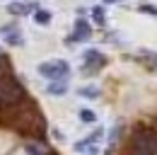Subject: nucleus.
Masks as SVG:
<instances>
[{
	"label": "nucleus",
	"instance_id": "obj_1",
	"mask_svg": "<svg viewBox=\"0 0 157 155\" xmlns=\"http://www.w3.org/2000/svg\"><path fill=\"white\" fill-rule=\"evenodd\" d=\"M24 102V90L22 85L10 75L7 70L0 73V109H12Z\"/></svg>",
	"mask_w": 157,
	"mask_h": 155
},
{
	"label": "nucleus",
	"instance_id": "obj_2",
	"mask_svg": "<svg viewBox=\"0 0 157 155\" xmlns=\"http://www.w3.org/2000/svg\"><path fill=\"white\" fill-rule=\"evenodd\" d=\"M68 70H70V68H68L65 61H48V63H41L39 66V73L44 78H51V80H56V78H58V80H65V78H68Z\"/></svg>",
	"mask_w": 157,
	"mask_h": 155
},
{
	"label": "nucleus",
	"instance_id": "obj_3",
	"mask_svg": "<svg viewBox=\"0 0 157 155\" xmlns=\"http://www.w3.org/2000/svg\"><path fill=\"white\" fill-rule=\"evenodd\" d=\"M85 58H87V66H85V70H97V68H101L104 66V56L99 54V51H87L85 54Z\"/></svg>",
	"mask_w": 157,
	"mask_h": 155
},
{
	"label": "nucleus",
	"instance_id": "obj_4",
	"mask_svg": "<svg viewBox=\"0 0 157 155\" xmlns=\"http://www.w3.org/2000/svg\"><path fill=\"white\" fill-rule=\"evenodd\" d=\"M90 24L85 22V19H75V34H73V39L75 41H85V39H90Z\"/></svg>",
	"mask_w": 157,
	"mask_h": 155
},
{
	"label": "nucleus",
	"instance_id": "obj_5",
	"mask_svg": "<svg viewBox=\"0 0 157 155\" xmlns=\"http://www.w3.org/2000/svg\"><path fill=\"white\" fill-rule=\"evenodd\" d=\"M27 10H29V5H20V2H10L7 5V12L10 15H24Z\"/></svg>",
	"mask_w": 157,
	"mask_h": 155
},
{
	"label": "nucleus",
	"instance_id": "obj_6",
	"mask_svg": "<svg viewBox=\"0 0 157 155\" xmlns=\"http://www.w3.org/2000/svg\"><path fill=\"white\" fill-rule=\"evenodd\" d=\"M34 22H39V24H48V22H51V12H46V10H36V12H34Z\"/></svg>",
	"mask_w": 157,
	"mask_h": 155
},
{
	"label": "nucleus",
	"instance_id": "obj_7",
	"mask_svg": "<svg viewBox=\"0 0 157 155\" xmlns=\"http://www.w3.org/2000/svg\"><path fill=\"white\" fill-rule=\"evenodd\" d=\"M80 95H85L87 99H94V97L99 95V90H97V87H82V90H80Z\"/></svg>",
	"mask_w": 157,
	"mask_h": 155
},
{
	"label": "nucleus",
	"instance_id": "obj_8",
	"mask_svg": "<svg viewBox=\"0 0 157 155\" xmlns=\"http://www.w3.org/2000/svg\"><path fill=\"white\" fill-rule=\"evenodd\" d=\"M80 119H82V121H87V124H92L97 116H94V112H90V109H82V112H80Z\"/></svg>",
	"mask_w": 157,
	"mask_h": 155
},
{
	"label": "nucleus",
	"instance_id": "obj_9",
	"mask_svg": "<svg viewBox=\"0 0 157 155\" xmlns=\"http://www.w3.org/2000/svg\"><path fill=\"white\" fill-rule=\"evenodd\" d=\"M92 17H94L97 24H104V10H101V7H94V10H92Z\"/></svg>",
	"mask_w": 157,
	"mask_h": 155
},
{
	"label": "nucleus",
	"instance_id": "obj_10",
	"mask_svg": "<svg viewBox=\"0 0 157 155\" xmlns=\"http://www.w3.org/2000/svg\"><path fill=\"white\" fill-rule=\"evenodd\" d=\"M48 92H51V95H60V92H65V85H63V82L51 85V87H48Z\"/></svg>",
	"mask_w": 157,
	"mask_h": 155
},
{
	"label": "nucleus",
	"instance_id": "obj_11",
	"mask_svg": "<svg viewBox=\"0 0 157 155\" xmlns=\"http://www.w3.org/2000/svg\"><path fill=\"white\" fill-rule=\"evenodd\" d=\"M140 10H143V12H147V15H155V17H157V7H152V5H143Z\"/></svg>",
	"mask_w": 157,
	"mask_h": 155
},
{
	"label": "nucleus",
	"instance_id": "obj_12",
	"mask_svg": "<svg viewBox=\"0 0 157 155\" xmlns=\"http://www.w3.org/2000/svg\"><path fill=\"white\" fill-rule=\"evenodd\" d=\"M7 41H10V44H22V39H20V32H17V34H10V37H7Z\"/></svg>",
	"mask_w": 157,
	"mask_h": 155
},
{
	"label": "nucleus",
	"instance_id": "obj_13",
	"mask_svg": "<svg viewBox=\"0 0 157 155\" xmlns=\"http://www.w3.org/2000/svg\"><path fill=\"white\" fill-rule=\"evenodd\" d=\"M150 58H152V63L157 66V54H150Z\"/></svg>",
	"mask_w": 157,
	"mask_h": 155
},
{
	"label": "nucleus",
	"instance_id": "obj_14",
	"mask_svg": "<svg viewBox=\"0 0 157 155\" xmlns=\"http://www.w3.org/2000/svg\"><path fill=\"white\" fill-rule=\"evenodd\" d=\"M106 5H114V2H121V0H104Z\"/></svg>",
	"mask_w": 157,
	"mask_h": 155
}]
</instances>
